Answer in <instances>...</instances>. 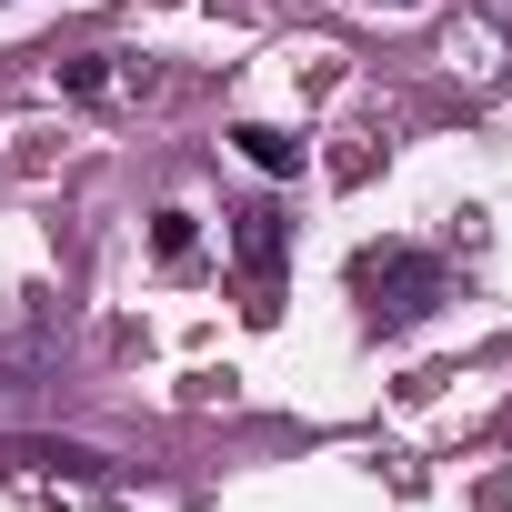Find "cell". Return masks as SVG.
<instances>
[{
  "instance_id": "2",
  "label": "cell",
  "mask_w": 512,
  "mask_h": 512,
  "mask_svg": "<svg viewBox=\"0 0 512 512\" xmlns=\"http://www.w3.org/2000/svg\"><path fill=\"white\" fill-rule=\"evenodd\" d=\"M0 462H11V472H51V482H101V472H111V452H91V442H51V432H21Z\"/></svg>"
},
{
  "instance_id": "6",
  "label": "cell",
  "mask_w": 512,
  "mask_h": 512,
  "mask_svg": "<svg viewBox=\"0 0 512 512\" xmlns=\"http://www.w3.org/2000/svg\"><path fill=\"white\" fill-rule=\"evenodd\" d=\"M61 81H71L81 101H101V91H111V61H61Z\"/></svg>"
},
{
  "instance_id": "5",
  "label": "cell",
  "mask_w": 512,
  "mask_h": 512,
  "mask_svg": "<svg viewBox=\"0 0 512 512\" xmlns=\"http://www.w3.org/2000/svg\"><path fill=\"white\" fill-rule=\"evenodd\" d=\"M191 241H201L191 211H161V221H151V251H161V262H191Z\"/></svg>"
},
{
  "instance_id": "7",
  "label": "cell",
  "mask_w": 512,
  "mask_h": 512,
  "mask_svg": "<svg viewBox=\"0 0 512 512\" xmlns=\"http://www.w3.org/2000/svg\"><path fill=\"white\" fill-rule=\"evenodd\" d=\"M402 11H412V0H402Z\"/></svg>"
},
{
  "instance_id": "1",
  "label": "cell",
  "mask_w": 512,
  "mask_h": 512,
  "mask_svg": "<svg viewBox=\"0 0 512 512\" xmlns=\"http://www.w3.org/2000/svg\"><path fill=\"white\" fill-rule=\"evenodd\" d=\"M352 292L372 302V322H382V332H402V322H422V312L442 302V262H432V251L382 241V251H362V262H352Z\"/></svg>"
},
{
  "instance_id": "3",
  "label": "cell",
  "mask_w": 512,
  "mask_h": 512,
  "mask_svg": "<svg viewBox=\"0 0 512 512\" xmlns=\"http://www.w3.org/2000/svg\"><path fill=\"white\" fill-rule=\"evenodd\" d=\"M231 251H241V272H251V282H272V272H282V211H272V201L231 211Z\"/></svg>"
},
{
  "instance_id": "4",
  "label": "cell",
  "mask_w": 512,
  "mask_h": 512,
  "mask_svg": "<svg viewBox=\"0 0 512 512\" xmlns=\"http://www.w3.org/2000/svg\"><path fill=\"white\" fill-rule=\"evenodd\" d=\"M231 141H241V161H251V171H272V181H292V171H302V141H292V131H272V121H241Z\"/></svg>"
}]
</instances>
